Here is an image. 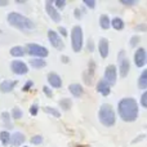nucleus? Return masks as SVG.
Instances as JSON below:
<instances>
[{"instance_id": "nucleus-29", "label": "nucleus", "mask_w": 147, "mask_h": 147, "mask_svg": "<svg viewBox=\"0 0 147 147\" xmlns=\"http://www.w3.org/2000/svg\"><path fill=\"white\" fill-rule=\"evenodd\" d=\"M43 141H44V138H43V136H40V134H36V136H34L30 140V142L32 143V145H41L43 143Z\"/></svg>"}, {"instance_id": "nucleus-21", "label": "nucleus", "mask_w": 147, "mask_h": 147, "mask_svg": "<svg viewBox=\"0 0 147 147\" xmlns=\"http://www.w3.org/2000/svg\"><path fill=\"white\" fill-rule=\"evenodd\" d=\"M110 23H111V20H110V17L107 14H102L101 17H99V26H101V28L109 30V28L111 27Z\"/></svg>"}, {"instance_id": "nucleus-43", "label": "nucleus", "mask_w": 147, "mask_h": 147, "mask_svg": "<svg viewBox=\"0 0 147 147\" xmlns=\"http://www.w3.org/2000/svg\"><path fill=\"white\" fill-rule=\"evenodd\" d=\"M9 4V1H8V0H0V7H5V5H8Z\"/></svg>"}, {"instance_id": "nucleus-28", "label": "nucleus", "mask_w": 147, "mask_h": 147, "mask_svg": "<svg viewBox=\"0 0 147 147\" xmlns=\"http://www.w3.org/2000/svg\"><path fill=\"white\" fill-rule=\"evenodd\" d=\"M22 115H23V112H22V110H21L20 107H13L12 114H10V117H13L14 120H18V119L22 117Z\"/></svg>"}, {"instance_id": "nucleus-8", "label": "nucleus", "mask_w": 147, "mask_h": 147, "mask_svg": "<svg viewBox=\"0 0 147 147\" xmlns=\"http://www.w3.org/2000/svg\"><path fill=\"white\" fill-rule=\"evenodd\" d=\"M10 70H12V72H14L16 75H26V74L28 72L27 65L23 61H20V59H16V61L10 62Z\"/></svg>"}, {"instance_id": "nucleus-38", "label": "nucleus", "mask_w": 147, "mask_h": 147, "mask_svg": "<svg viewBox=\"0 0 147 147\" xmlns=\"http://www.w3.org/2000/svg\"><path fill=\"white\" fill-rule=\"evenodd\" d=\"M57 34H58V35H61V36H65V38H66V36H67V30H66L65 27H62V26H59V27H58V32H57Z\"/></svg>"}, {"instance_id": "nucleus-12", "label": "nucleus", "mask_w": 147, "mask_h": 147, "mask_svg": "<svg viewBox=\"0 0 147 147\" xmlns=\"http://www.w3.org/2000/svg\"><path fill=\"white\" fill-rule=\"evenodd\" d=\"M47 80H48L49 85H51L52 88H54V89H58V88H61L62 86L61 76H59L58 74H56V72H49L48 76H47Z\"/></svg>"}, {"instance_id": "nucleus-23", "label": "nucleus", "mask_w": 147, "mask_h": 147, "mask_svg": "<svg viewBox=\"0 0 147 147\" xmlns=\"http://www.w3.org/2000/svg\"><path fill=\"white\" fill-rule=\"evenodd\" d=\"M9 53L12 54L13 57H23L26 54V49L23 48V47L17 45V47H13V48L10 49Z\"/></svg>"}, {"instance_id": "nucleus-34", "label": "nucleus", "mask_w": 147, "mask_h": 147, "mask_svg": "<svg viewBox=\"0 0 147 147\" xmlns=\"http://www.w3.org/2000/svg\"><path fill=\"white\" fill-rule=\"evenodd\" d=\"M141 106L147 107V92H143L142 97H141Z\"/></svg>"}, {"instance_id": "nucleus-7", "label": "nucleus", "mask_w": 147, "mask_h": 147, "mask_svg": "<svg viewBox=\"0 0 147 147\" xmlns=\"http://www.w3.org/2000/svg\"><path fill=\"white\" fill-rule=\"evenodd\" d=\"M48 39H49V43L53 48L58 49V51H62L63 49V41H62L61 36L57 34V31L54 30H48Z\"/></svg>"}, {"instance_id": "nucleus-37", "label": "nucleus", "mask_w": 147, "mask_h": 147, "mask_svg": "<svg viewBox=\"0 0 147 147\" xmlns=\"http://www.w3.org/2000/svg\"><path fill=\"white\" fill-rule=\"evenodd\" d=\"M84 5L93 9V8H96V1H93V0H84Z\"/></svg>"}, {"instance_id": "nucleus-36", "label": "nucleus", "mask_w": 147, "mask_h": 147, "mask_svg": "<svg viewBox=\"0 0 147 147\" xmlns=\"http://www.w3.org/2000/svg\"><path fill=\"white\" fill-rule=\"evenodd\" d=\"M86 49H88V52H94V43L92 39H89L86 43Z\"/></svg>"}, {"instance_id": "nucleus-35", "label": "nucleus", "mask_w": 147, "mask_h": 147, "mask_svg": "<svg viewBox=\"0 0 147 147\" xmlns=\"http://www.w3.org/2000/svg\"><path fill=\"white\" fill-rule=\"evenodd\" d=\"M31 86H34V81H32V80H28V81H26V84H25V85H23L22 90H23V92H27L28 89L31 88Z\"/></svg>"}, {"instance_id": "nucleus-20", "label": "nucleus", "mask_w": 147, "mask_h": 147, "mask_svg": "<svg viewBox=\"0 0 147 147\" xmlns=\"http://www.w3.org/2000/svg\"><path fill=\"white\" fill-rule=\"evenodd\" d=\"M30 65H31V67H32V69L39 70V69H43V67H45L47 66V62L44 61L43 58H32L30 61Z\"/></svg>"}, {"instance_id": "nucleus-5", "label": "nucleus", "mask_w": 147, "mask_h": 147, "mask_svg": "<svg viewBox=\"0 0 147 147\" xmlns=\"http://www.w3.org/2000/svg\"><path fill=\"white\" fill-rule=\"evenodd\" d=\"M26 53H28L30 56H32L34 58H45L49 54V52H48V49L45 48V47H43V45H39V44H32V43H30V44H27L26 45Z\"/></svg>"}, {"instance_id": "nucleus-3", "label": "nucleus", "mask_w": 147, "mask_h": 147, "mask_svg": "<svg viewBox=\"0 0 147 147\" xmlns=\"http://www.w3.org/2000/svg\"><path fill=\"white\" fill-rule=\"evenodd\" d=\"M98 119L105 127H112V125H115V123H116V114H115V110L112 109L111 105L105 103L99 107Z\"/></svg>"}, {"instance_id": "nucleus-32", "label": "nucleus", "mask_w": 147, "mask_h": 147, "mask_svg": "<svg viewBox=\"0 0 147 147\" xmlns=\"http://www.w3.org/2000/svg\"><path fill=\"white\" fill-rule=\"evenodd\" d=\"M38 111H39V105H38V103L31 105V107H30V114L32 115V116H36V115H38Z\"/></svg>"}, {"instance_id": "nucleus-44", "label": "nucleus", "mask_w": 147, "mask_h": 147, "mask_svg": "<svg viewBox=\"0 0 147 147\" xmlns=\"http://www.w3.org/2000/svg\"><path fill=\"white\" fill-rule=\"evenodd\" d=\"M143 138H145V136H140V137H138V138H136V140H133V143H136V142H140V141L141 140H143Z\"/></svg>"}, {"instance_id": "nucleus-42", "label": "nucleus", "mask_w": 147, "mask_h": 147, "mask_svg": "<svg viewBox=\"0 0 147 147\" xmlns=\"http://www.w3.org/2000/svg\"><path fill=\"white\" fill-rule=\"evenodd\" d=\"M61 61L63 62V63H69V61H70V58L67 56H62L61 57Z\"/></svg>"}, {"instance_id": "nucleus-1", "label": "nucleus", "mask_w": 147, "mask_h": 147, "mask_svg": "<svg viewBox=\"0 0 147 147\" xmlns=\"http://www.w3.org/2000/svg\"><path fill=\"white\" fill-rule=\"evenodd\" d=\"M117 114L120 115V117L124 121L130 123V121L137 120L138 114H140L137 101L134 98H130V97L120 99L119 105H117Z\"/></svg>"}, {"instance_id": "nucleus-30", "label": "nucleus", "mask_w": 147, "mask_h": 147, "mask_svg": "<svg viewBox=\"0 0 147 147\" xmlns=\"http://www.w3.org/2000/svg\"><path fill=\"white\" fill-rule=\"evenodd\" d=\"M141 41V38L138 35H134V36H132L130 38V43H129V45L132 47V48H136L137 47V44Z\"/></svg>"}, {"instance_id": "nucleus-45", "label": "nucleus", "mask_w": 147, "mask_h": 147, "mask_svg": "<svg viewBox=\"0 0 147 147\" xmlns=\"http://www.w3.org/2000/svg\"><path fill=\"white\" fill-rule=\"evenodd\" d=\"M23 147H27V146H23Z\"/></svg>"}, {"instance_id": "nucleus-15", "label": "nucleus", "mask_w": 147, "mask_h": 147, "mask_svg": "<svg viewBox=\"0 0 147 147\" xmlns=\"http://www.w3.org/2000/svg\"><path fill=\"white\" fill-rule=\"evenodd\" d=\"M69 90H70V93H71L72 96L75 97V98H80V97L84 94L83 85H81V84H79V83L70 84V85H69Z\"/></svg>"}, {"instance_id": "nucleus-13", "label": "nucleus", "mask_w": 147, "mask_h": 147, "mask_svg": "<svg viewBox=\"0 0 147 147\" xmlns=\"http://www.w3.org/2000/svg\"><path fill=\"white\" fill-rule=\"evenodd\" d=\"M98 51H99V54H101L102 58H107V57H109L110 45H109V40H107V39H105V38H101V39H99Z\"/></svg>"}, {"instance_id": "nucleus-4", "label": "nucleus", "mask_w": 147, "mask_h": 147, "mask_svg": "<svg viewBox=\"0 0 147 147\" xmlns=\"http://www.w3.org/2000/svg\"><path fill=\"white\" fill-rule=\"evenodd\" d=\"M83 28L80 26H74L71 30V48L75 53L83 49Z\"/></svg>"}, {"instance_id": "nucleus-33", "label": "nucleus", "mask_w": 147, "mask_h": 147, "mask_svg": "<svg viewBox=\"0 0 147 147\" xmlns=\"http://www.w3.org/2000/svg\"><path fill=\"white\" fill-rule=\"evenodd\" d=\"M43 92L45 93V96L48 97V98H52V97H53V93H52V89L49 88V86L44 85V86H43Z\"/></svg>"}, {"instance_id": "nucleus-17", "label": "nucleus", "mask_w": 147, "mask_h": 147, "mask_svg": "<svg viewBox=\"0 0 147 147\" xmlns=\"http://www.w3.org/2000/svg\"><path fill=\"white\" fill-rule=\"evenodd\" d=\"M130 70V62L128 58H123L121 61H119V71H120V76L125 78V76L129 74Z\"/></svg>"}, {"instance_id": "nucleus-2", "label": "nucleus", "mask_w": 147, "mask_h": 147, "mask_svg": "<svg viewBox=\"0 0 147 147\" xmlns=\"http://www.w3.org/2000/svg\"><path fill=\"white\" fill-rule=\"evenodd\" d=\"M8 20V23H9L12 27L14 28H18L21 31H30V30H34L35 28V23L27 18L26 16L21 14V13H17V12H10L7 17Z\"/></svg>"}, {"instance_id": "nucleus-11", "label": "nucleus", "mask_w": 147, "mask_h": 147, "mask_svg": "<svg viewBox=\"0 0 147 147\" xmlns=\"http://www.w3.org/2000/svg\"><path fill=\"white\" fill-rule=\"evenodd\" d=\"M134 63L137 67H143L146 65V51L145 48H138L134 52Z\"/></svg>"}, {"instance_id": "nucleus-41", "label": "nucleus", "mask_w": 147, "mask_h": 147, "mask_svg": "<svg viewBox=\"0 0 147 147\" xmlns=\"http://www.w3.org/2000/svg\"><path fill=\"white\" fill-rule=\"evenodd\" d=\"M74 16H75L76 18H80V17H81V12H80V9H75V12H74Z\"/></svg>"}, {"instance_id": "nucleus-22", "label": "nucleus", "mask_w": 147, "mask_h": 147, "mask_svg": "<svg viewBox=\"0 0 147 147\" xmlns=\"http://www.w3.org/2000/svg\"><path fill=\"white\" fill-rule=\"evenodd\" d=\"M138 86H140V89H142V90H145L147 88V70H143V71L141 72L140 79H138Z\"/></svg>"}, {"instance_id": "nucleus-19", "label": "nucleus", "mask_w": 147, "mask_h": 147, "mask_svg": "<svg viewBox=\"0 0 147 147\" xmlns=\"http://www.w3.org/2000/svg\"><path fill=\"white\" fill-rule=\"evenodd\" d=\"M110 26H112V28H114V30L120 31V30H123V28H124L125 23H124V21H123L121 18L115 17L114 20H111V23H110Z\"/></svg>"}, {"instance_id": "nucleus-40", "label": "nucleus", "mask_w": 147, "mask_h": 147, "mask_svg": "<svg viewBox=\"0 0 147 147\" xmlns=\"http://www.w3.org/2000/svg\"><path fill=\"white\" fill-rule=\"evenodd\" d=\"M136 31H142V32L146 31V25H143V23L142 25H137L136 26Z\"/></svg>"}, {"instance_id": "nucleus-14", "label": "nucleus", "mask_w": 147, "mask_h": 147, "mask_svg": "<svg viewBox=\"0 0 147 147\" xmlns=\"http://www.w3.org/2000/svg\"><path fill=\"white\" fill-rule=\"evenodd\" d=\"M26 141V137L23 133L21 132H14L13 134H10V145L12 146H21L23 145Z\"/></svg>"}, {"instance_id": "nucleus-6", "label": "nucleus", "mask_w": 147, "mask_h": 147, "mask_svg": "<svg viewBox=\"0 0 147 147\" xmlns=\"http://www.w3.org/2000/svg\"><path fill=\"white\" fill-rule=\"evenodd\" d=\"M106 83H109V85H115L117 80V71H116V66L115 65H109L105 70V79Z\"/></svg>"}, {"instance_id": "nucleus-25", "label": "nucleus", "mask_w": 147, "mask_h": 147, "mask_svg": "<svg viewBox=\"0 0 147 147\" xmlns=\"http://www.w3.org/2000/svg\"><path fill=\"white\" fill-rule=\"evenodd\" d=\"M59 107H61L63 111H69L70 109L72 107V101L70 98H62L61 101H59Z\"/></svg>"}, {"instance_id": "nucleus-31", "label": "nucleus", "mask_w": 147, "mask_h": 147, "mask_svg": "<svg viewBox=\"0 0 147 147\" xmlns=\"http://www.w3.org/2000/svg\"><path fill=\"white\" fill-rule=\"evenodd\" d=\"M53 7L56 8L57 10H58V9H62V8L66 7V1H65V0H57V1L53 3Z\"/></svg>"}, {"instance_id": "nucleus-39", "label": "nucleus", "mask_w": 147, "mask_h": 147, "mask_svg": "<svg viewBox=\"0 0 147 147\" xmlns=\"http://www.w3.org/2000/svg\"><path fill=\"white\" fill-rule=\"evenodd\" d=\"M120 3H121L123 5H128V7H132V5L137 4V1H136V0H133V1H127V0H121Z\"/></svg>"}, {"instance_id": "nucleus-26", "label": "nucleus", "mask_w": 147, "mask_h": 147, "mask_svg": "<svg viewBox=\"0 0 147 147\" xmlns=\"http://www.w3.org/2000/svg\"><path fill=\"white\" fill-rule=\"evenodd\" d=\"M1 120L3 123H4V125L8 128V129H10V128H13V125L10 124V114L7 111L1 112Z\"/></svg>"}, {"instance_id": "nucleus-24", "label": "nucleus", "mask_w": 147, "mask_h": 147, "mask_svg": "<svg viewBox=\"0 0 147 147\" xmlns=\"http://www.w3.org/2000/svg\"><path fill=\"white\" fill-rule=\"evenodd\" d=\"M0 142L3 146H8L10 142V133L8 130H3L0 132Z\"/></svg>"}, {"instance_id": "nucleus-10", "label": "nucleus", "mask_w": 147, "mask_h": 147, "mask_svg": "<svg viewBox=\"0 0 147 147\" xmlns=\"http://www.w3.org/2000/svg\"><path fill=\"white\" fill-rule=\"evenodd\" d=\"M94 71H96V63L94 61H90L88 65V69L86 71H84L83 74V79L88 85H92L93 84V76H94Z\"/></svg>"}, {"instance_id": "nucleus-16", "label": "nucleus", "mask_w": 147, "mask_h": 147, "mask_svg": "<svg viewBox=\"0 0 147 147\" xmlns=\"http://www.w3.org/2000/svg\"><path fill=\"white\" fill-rule=\"evenodd\" d=\"M97 90H98V93H101L103 97H106L111 93V86L109 85V83H106V81L102 79V80H99L98 83H97Z\"/></svg>"}, {"instance_id": "nucleus-18", "label": "nucleus", "mask_w": 147, "mask_h": 147, "mask_svg": "<svg viewBox=\"0 0 147 147\" xmlns=\"http://www.w3.org/2000/svg\"><path fill=\"white\" fill-rule=\"evenodd\" d=\"M17 83H18L17 80H4L0 84V90L3 93H9L17 86Z\"/></svg>"}, {"instance_id": "nucleus-9", "label": "nucleus", "mask_w": 147, "mask_h": 147, "mask_svg": "<svg viewBox=\"0 0 147 147\" xmlns=\"http://www.w3.org/2000/svg\"><path fill=\"white\" fill-rule=\"evenodd\" d=\"M45 9H47V13H48V16L52 18V21H54L56 23L61 22V14H59L58 10H57L56 8L53 7V1H52V0H47Z\"/></svg>"}, {"instance_id": "nucleus-27", "label": "nucleus", "mask_w": 147, "mask_h": 147, "mask_svg": "<svg viewBox=\"0 0 147 147\" xmlns=\"http://www.w3.org/2000/svg\"><path fill=\"white\" fill-rule=\"evenodd\" d=\"M44 112H47V114H49V115H52V116H54V117H61V112L58 111L57 109H54V107H49V106H47V107H44Z\"/></svg>"}]
</instances>
